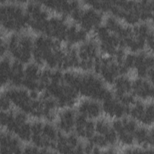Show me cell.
<instances>
[{
  "mask_svg": "<svg viewBox=\"0 0 154 154\" xmlns=\"http://www.w3.org/2000/svg\"><path fill=\"white\" fill-rule=\"evenodd\" d=\"M42 92L61 108L76 105L79 96L77 90L64 79L63 72L49 69L43 70Z\"/></svg>",
  "mask_w": 154,
  "mask_h": 154,
  "instance_id": "1",
  "label": "cell"
},
{
  "mask_svg": "<svg viewBox=\"0 0 154 154\" xmlns=\"http://www.w3.org/2000/svg\"><path fill=\"white\" fill-rule=\"evenodd\" d=\"M66 48L60 42L44 35L34 38L32 60L47 69L63 72Z\"/></svg>",
  "mask_w": 154,
  "mask_h": 154,
  "instance_id": "2",
  "label": "cell"
},
{
  "mask_svg": "<svg viewBox=\"0 0 154 154\" xmlns=\"http://www.w3.org/2000/svg\"><path fill=\"white\" fill-rule=\"evenodd\" d=\"M0 20L2 31L13 34L27 28L25 4L19 1H1Z\"/></svg>",
  "mask_w": 154,
  "mask_h": 154,
  "instance_id": "3",
  "label": "cell"
},
{
  "mask_svg": "<svg viewBox=\"0 0 154 154\" xmlns=\"http://www.w3.org/2000/svg\"><path fill=\"white\" fill-rule=\"evenodd\" d=\"M34 38L29 33L22 31L5 37L7 54L13 61L26 65L32 60Z\"/></svg>",
  "mask_w": 154,
  "mask_h": 154,
  "instance_id": "4",
  "label": "cell"
},
{
  "mask_svg": "<svg viewBox=\"0 0 154 154\" xmlns=\"http://www.w3.org/2000/svg\"><path fill=\"white\" fill-rule=\"evenodd\" d=\"M29 117L15 109L1 111V126L3 130L13 134L22 142H29L32 126Z\"/></svg>",
  "mask_w": 154,
  "mask_h": 154,
  "instance_id": "5",
  "label": "cell"
},
{
  "mask_svg": "<svg viewBox=\"0 0 154 154\" xmlns=\"http://www.w3.org/2000/svg\"><path fill=\"white\" fill-rule=\"evenodd\" d=\"M77 91L79 96L102 102L112 93L105 84L95 73L78 72Z\"/></svg>",
  "mask_w": 154,
  "mask_h": 154,
  "instance_id": "6",
  "label": "cell"
},
{
  "mask_svg": "<svg viewBox=\"0 0 154 154\" xmlns=\"http://www.w3.org/2000/svg\"><path fill=\"white\" fill-rule=\"evenodd\" d=\"M59 135L57 126L51 121L35 120L32 122L29 141L44 153L53 152Z\"/></svg>",
  "mask_w": 154,
  "mask_h": 154,
  "instance_id": "7",
  "label": "cell"
},
{
  "mask_svg": "<svg viewBox=\"0 0 154 154\" xmlns=\"http://www.w3.org/2000/svg\"><path fill=\"white\" fill-rule=\"evenodd\" d=\"M153 35V28L149 23L126 25L121 37L123 48L132 53L143 51L147 48L148 39Z\"/></svg>",
  "mask_w": 154,
  "mask_h": 154,
  "instance_id": "8",
  "label": "cell"
},
{
  "mask_svg": "<svg viewBox=\"0 0 154 154\" xmlns=\"http://www.w3.org/2000/svg\"><path fill=\"white\" fill-rule=\"evenodd\" d=\"M88 142L96 150V153H114L113 149L117 143V136L108 119H101L95 122V132Z\"/></svg>",
  "mask_w": 154,
  "mask_h": 154,
  "instance_id": "9",
  "label": "cell"
},
{
  "mask_svg": "<svg viewBox=\"0 0 154 154\" xmlns=\"http://www.w3.org/2000/svg\"><path fill=\"white\" fill-rule=\"evenodd\" d=\"M107 13L128 26L143 22L140 1H108Z\"/></svg>",
  "mask_w": 154,
  "mask_h": 154,
  "instance_id": "10",
  "label": "cell"
},
{
  "mask_svg": "<svg viewBox=\"0 0 154 154\" xmlns=\"http://www.w3.org/2000/svg\"><path fill=\"white\" fill-rule=\"evenodd\" d=\"M122 61L127 72L132 71L137 77L146 78L153 81L154 60L152 52H129L122 57Z\"/></svg>",
  "mask_w": 154,
  "mask_h": 154,
  "instance_id": "11",
  "label": "cell"
},
{
  "mask_svg": "<svg viewBox=\"0 0 154 154\" xmlns=\"http://www.w3.org/2000/svg\"><path fill=\"white\" fill-rule=\"evenodd\" d=\"M94 33L100 52L104 55L121 58L125 55L121 37L119 34L108 29L103 23Z\"/></svg>",
  "mask_w": 154,
  "mask_h": 154,
  "instance_id": "12",
  "label": "cell"
},
{
  "mask_svg": "<svg viewBox=\"0 0 154 154\" xmlns=\"http://www.w3.org/2000/svg\"><path fill=\"white\" fill-rule=\"evenodd\" d=\"M122 58L105 55L100 57L93 69L95 73L105 84L112 85L117 78L127 72Z\"/></svg>",
  "mask_w": 154,
  "mask_h": 154,
  "instance_id": "13",
  "label": "cell"
},
{
  "mask_svg": "<svg viewBox=\"0 0 154 154\" xmlns=\"http://www.w3.org/2000/svg\"><path fill=\"white\" fill-rule=\"evenodd\" d=\"M2 91L9 99L12 107L31 117L38 93L31 92L22 87H8Z\"/></svg>",
  "mask_w": 154,
  "mask_h": 154,
  "instance_id": "14",
  "label": "cell"
},
{
  "mask_svg": "<svg viewBox=\"0 0 154 154\" xmlns=\"http://www.w3.org/2000/svg\"><path fill=\"white\" fill-rule=\"evenodd\" d=\"M73 23L87 34L95 32L103 23V13L84 4L71 17Z\"/></svg>",
  "mask_w": 154,
  "mask_h": 154,
  "instance_id": "15",
  "label": "cell"
},
{
  "mask_svg": "<svg viewBox=\"0 0 154 154\" xmlns=\"http://www.w3.org/2000/svg\"><path fill=\"white\" fill-rule=\"evenodd\" d=\"M27 26L34 32L42 35L51 16L49 11L40 1H29L25 4Z\"/></svg>",
  "mask_w": 154,
  "mask_h": 154,
  "instance_id": "16",
  "label": "cell"
},
{
  "mask_svg": "<svg viewBox=\"0 0 154 154\" xmlns=\"http://www.w3.org/2000/svg\"><path fill=\"white\" fill-rule=\"evenodd\" d=\"M78 59V69L90 72L100 58V50L95 39H87L76 48Z\"/></svg>",
  "mask_w": 154,
  "mask_h": 154,
  "instance_id": "17",
  "label": "cell"
},
{
  "mask_svg": "<svg viewBox=\"0 0 154 154\" xmlns=\"http://www.w3.org/2000/svg\"><path fill=\"white\" fill-rule=\"evenodd\" d=\"M139 125L131 117H124L114 120L112 126L116 132L117 142L125 147L135 145V133Z\"/></svg>",
  "mask_w": 154,
  "mask_h": 154,
  "instance_id": "18",
  "label": "cell"
},
{
  "mask_svg": "<svg viewBox=\"0 0 154 154\" xmlns=\"http://www.w3.org/2000/svg\"><path fill=\"white\" fill-rule=\"evenodd\" d=\"M130 117L139 125L152 127L154 120V106L151 101H135L128 109Z\"/></svg>",
  "mask_w": 154,
  "mask_h": 154,
  "instance_id": "19",
  "label": "cell"
},
{
  "mask_svg": "<svg viewBox=\"0 0 154 154\" xmlns=\"http://www.w3.org/2000/svg\"><path fill=\"white\" fill-rule=\"evenodd\" d=\"M43 70L41 66L34 62L26 64L22 87L35 93L43 91Z\"/></svg>",
  "mask_w": 154,
  "mask_h": 154,
  "instance_id": "20",
  "label": "cell"
},
{
  "mask_svg": "<svg viewBox=\"0 0 154 154\" xmlns=\"http://www.w3.org/2000/svg\"><path fill=\"white\" fill-rule=\"evenodd\" d=\"M70 23L60 16L52 14L49 18L42 35L49 37L59 42H64Z\"/></svg>",
  "mask_w": 154,
  "mask_h": 154,
  "instance_id": "21",
  "label": "cell"
},
{
  "mask_svg": "<svg viewBox=\"0 0 154 154\" xmlns=\"http://www.w3.org/2000/svg\"><path fill=\"white\" fill-rule=\"evenodd\" d=\"M132 84V79L126 74L120 76L112 84V94L129 107L135 102Z\"/></svg>",
  "mask_w": 154,
  "mask_h": 154,
  "instance_id": "22",
  "label": "cell"
},
{
  "mask_svg": "<svg viewBox=\"0 0 154 154\" xmlns=\"http://www.w3.org/2000/svg\"><path fill=\"white\" fill-rule=\"evenodd\" d=\"M54 151L61 153H84V144L75 134H60Z\"/></svg>",
  "mask_w": 154,
  "mask_h": 154,
  "instance_id": "23",
  "label": "cell"
},
{
  "mask_svg": "<svg viewBox=\"0 0 154 154\" xmlns=\"http://www.w3.org/2000/svg\"><path fill=\"white\" fill-rule=\"evenodd\" d=\"M43 5L52 14L72 17L81 7V4L75 1H40Z\"/></svg>",
  "mask_w": 154,
  "mask_h": 154,
  "instance_id": "24",
  "label": "cell"
},
{
  "mask_svg": "<svg viewBox=\"0 0 154 154\" xmlns=\"http://www.w3.org/2000/svg\"><path fill=\"white\" fill-rule=\"evenodd\" d=\"M102 113L108 119L117 120L128 114L129 106L126 105L112 93L101 102Z\"/></svg>",
  "mask_w": 154,
  "mask_h": 154,
  "instance_id": "25",
  "label": "cell"
},
{
  "mask_svg": "<svg viewBox=\"0 0 154 154\" xmlns=\"http://www.w3.org/2000/svg\"><path fill=\"white\" fill-rule=\"evenodd\" d=\"M76 112L78 115L86 119L96 120L103 114L101 102L92 99L82 98L76 103Z\"/></svg>",
  "mask_w": 154,
  "mask_h": 154,
  "instance_id": "26",
  "label": "cell"
},
{
  "mask_svg": "<svg viewBox=\"0 0 154 154\" xmlns=\"http://www.w3.org/2000/svg\"><path fill=\"white\" fill-rule=\"evenodd\" d=\"M78 114L72 108H61L57 112L55 119V126L60 132L70 134L73 131Z\"/></svg>",
  "mask_w": 154,
  "mask_h": 154,
  "instance_id": "27",
  "label": "cell"
},
{
  "mask_svg": "<svg viewBox=\"0 0 154 154\" xmlns=\"http://www.w3.org/2000/svg\"><path fill=\"white\" fill-rule=\"evenodd\" d=\"M132 94L135 99L141 101H151L153 97V81L140 77L132 79Z\"/></svg>",
  "mask_w": 154,
  "mask_h": 154,
  "instance_id": "28",
  "label": "cell"
},
{
  "mask_svg": "<svg viewBox=\"0 0 154 154\" xmlns=\"http://www.w3.org/2000/svg\"><path fill=\"white\" fill-rule=\"evenodd\" d=\"M22 141L13 134L2 131L0 137V153L2 154L19 153L23 151Z\"/></svg>",
  "mask_w": 154,
  "mask_h": 154,
  "instance_id": "29",
  "label": "cell"
},
{
  "mask_svg": "<svg viewBox=\"0 0 154 154\" xmlns=\"http://www.w3.org/2000/svg\"><path fill=\"white\" fill-rule=\"evenodd\" d=\"M73 132L79 139L88 141L94 134L95 122L78 115Z\"/></svg>",
  "mask_w": 154,
  "mask_h": 154,
  "instance_id": "30",
  "label": "cell"
},
{
  "mask_svg": "<svg viewBox=\"0 0 154 154\" xmlns=\"http://www.w3.org/2000/svg\"><path fill=\"white\" fill-rule=\"evenodd\" d=\"M135 144L143 148L153 149V131L152 126L147 127L140 125L135 133Z\"/></svg>",
  "mask_w": 154,
  "mask_h": 154,
  "instance_id": "31",
  "label": "cell"
},
{
  "mask_svg": "<svg viewBox=\"0 0 154 154\" xmlns=\"http://www.w3.org/2000/svg\"><path fill=\"white\" fill-rule=\"evenodd\" d=\"M87 39V33L74 23H70L64 42L69 46L79 45Z\"/></svg>",
  "mask_w": 154,
  "mask_h": 154,
  "instance_id": "32",
  "label": "cell"
},
{
  "mask_svg": "<svg viewBox=\"0 0 154 154\" xmlns=\"http://www.w3.org/2000/svg\"><path fill=\"white\" fill-rule=\"evenodd\" d=\"M25 65L13 60L9 79V87H22Z\"/></svg>",
  "mask_w": 154,
  "mask_h": 154,
  "instance_id": "33",
  "label": "cell"
},
{
  "mask_svg": "<svg viewBox=\"0 0 154 154\" xmlns=\"http://www.w3.org/2000/svg\"><path fill=\"white\" fill-rule=\"evenodd\" d=\"M13 60L8 56L1 57L0 63V77L2 87L8 86Z\"/></svg>",
  "mask_w": 154,
  "mask_h": 154,
  "instance_id": "34",
  "label": "cell"
},
{
  "mask_svg": "<svg viewBox=\"0 0 154 154\" xmlns=\"http://www.w3.org/2000/svg\"><path fill=\"white\" fill-rule=\"evenodd\" d=\"M124 153H153V149H146L138 146H132L130 147H125L123 151Z\"/></svg>",
  "mask_w": 154,
  "mask_h": 154,
  "instance_id": "35",
  "label": "cell"
},
{
  "mask_svg": "<svg viewBox=\"0 0 154 154\" xmlns=\"http://www.w3.org/2000/svg\"><path fill=\"white\" fill-rule=\"evenodd\" d=\"M0 105H1V111H8L11 109L12 105L5 95V94L2 91L1 93V99H0Z\"/></svg>",
  "mask_w": 154,
  "mask_h": 154,
  "instance_id": "36",
  "label": "cell"
},
{
  "mask_svg": "<svg viewBox=\"0 0 154 154\" xmlns=\"http://www.w3.org/2000/svg\"><path fill=\"white\" fill-rule=\"evenodd\" d=\"M23 153H44L43 150H42L38 147L33 145L32 144H28L23 146Z\"/></svg>",
  "mask_w": 154,
  "mask_h": 154,
  "instance_id": "37",
  "label": "cell"
}]
</instances>
